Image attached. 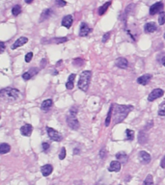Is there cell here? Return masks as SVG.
<instances>
[{"label":"cell","instance_id":"6da1fadb","mask_svg":"<svg viewBox=\"0 0 165 185\" xmlns=\"http://www.w3.org/2000/svg\"><path fill=\"white\" fill-rule=\"evenodd\" d=\"M132 109H133V106H131V105L113 104V121L116 124H121L130 114V111H132Z\"/></svg>","mask_w":165,"mask_h":185},{"label":"cell","instance_id":"7a4b0ae2","mask_svg":"<svg viewBox=\"0 0 165 185\" xmlns=\"http://www.w3.org/2000/svg\"><path fill=\"white\" fill-rule=\"evenodd\" d=\"M0 96H1L2 99L6 100V101H14V100L19 99L20 97V92L14 88H5L1 90Z\"/></svg>","mask_w":165,"mask_h":185},{"label":"cell","instance_id":"3957f363","mask_svg":"<svg viewBox=\"0 0 165 185\" xmlns=\"http://www.w3.org/2000/svg\"><path fill=\"white\" fill-rule=\"evenodd\" d=\"M92 74L93 73L91 71H84L81 72L80 77H79V80L77 82V86L81 91L86 92L88 90L90 81H91V78H92Z\"/></svg>","mask_w":165,"mask_h":185},{"label":"cell","instance_id":"277c9868","mask_svg":"<svg viewBox=\"0 0 165 185\" xmlns=\"http://www.w3.org/2000/svg\"><path fill=\"white\" fill-rule=\"evenodd\" d=\"M78 109L76 107H72L70 111V114L67 117V124L73 130H77L79 128V121L76 118V114Z\"/></svg>","mask_w":165,"mask_h":185},{"label":"cell","instance_id":"5b68a950","mask_svg":"<svg viewBox=\"0 0 165 185\" xmlns=\"http://www.w3.org/2000/svg\"><path fill=\"white\" fill-rule=\"evenodd\" d=\"M47 131V134H49V137L52 140V141H55V142H60L63 140V136L58 132L57 130L53 129L51 127H47L46 128Z\"/></svg>","mask_w":165,"mask_h":185},{"label":"cell","instance_id":"8992f818","mask_svg":"<svg viewBox=\"0 0 165 185\" xmlns=\"http://www.w3.org/2000/svg\"><path fill=\"white\" fill-rule=\"evenodd\" d=\"M164 94V91L162 89H155L153 90V91L150 93V94H149L148 97V100L149 101H153V100H156L159 97H161Z\"/></svg>","mask_w":165,"mask_h":185},{"label":"cell","instance_id":"52a82bcc","mask_svg":"<svg viewBox=\"0 0 165 185\" xmlns=\"http://www.w3.org/2000/svg\"><path fill=\"white\" fill-rule=\"evenodd\" d=\"M138 158H139L140 162L143 163V164H149L151 162V159H152L150 153H148L145 150L139 151V153H138Z\"/></svg>","mask_w":165,"mask_h":185},{"label":"cell","instance_id":"ba28073f","mask_svg":"<svg viewBox=\"0 0 165 185\" xmlns=\"http://www.w3.org/2000/svg\"><path fill=\"white\" fill-rule=\"evenodd\" d=\"M162 9H163V3L162 2H157L153 5H152L151 8H150V15H153L157 13H161L162 12Z\"/></svg>","mask_w":165,"mask_h":185},{"label":"cell","instance_id":"9c48e42d","mask_svg":"<svg viewBox=\"0 0 165 185\" xmlns=\"http://www.w3.org/2000/svg\"><path fill=\"white\" fill-rule=\"evenodd\" d=\"M32 131H33V126L29 124H25L24 125L21 126V128H20V133L23 136H26V137L30 136Z\"/></svg>","mask_w":165,"mask_h":185},{"label":"cell","instance_id":"30bf717a","mask_svg":"<svg viewBox=\"0 0 165 185\" xmlns=\"http://www.w3.org/2000/svg\"><path fill=\"white\" fill-rule=\"evenodd\" d=\"M72 22H73L72 15H65V17L63 18L62 21H61V24H62V26H64V27L70 28L71 26H72Z\"/></svg>","mask_w":165,"mask_h":185},{"label":"cell","instance_id":"8fae6325","mask_svg":"<svg viewBox=\"0 0 165 185\" xmlns=\"http://www.w3.org/2000/svg\"><path fill=\"white\" fill-rule=\"evenodd\" d=\"M38 72H39V68H30V71H26V72L23 73L22 78L24 79V80H29V79H31L34 75H36Z\"/></svg>","mask_w":165,"mask_h":185},{"label":"cell","instance_id":"7c38bea8","mask_svg":"<svg viewBox=\"0 0 165 185\" xmlns=\"http://www.w3.org/2000/svg\"><path fill=\"white\" fill-rule=\"evenodd\" d=\"M115 66L118 67L120 68H126L129 66V62L124 57H120L118 59H116L115 61Z\"/></svg>","mask_w":165,"mask_h":185},{"label":"cell","instance_id":"4fadbf2b","mask_svg":"<svg viewBox=\"0 0 165 185\" xmlns=\"http://www.w3.org/2000/svg\"><path fill=\"white\" fill-rule=\"evenodd\" d=\"M90 31H91V29H90L88 24L85 23V22H82L80 24V29H79V36H80V37H86L90 33Z\"/></svg>","mask_w":165,"mask_h":185},{"label":"cell","instance_id":"5bb4252c","mask_svg":"<svg viewBox=\"0 0 165 185\" xmlns=\"http://www.w3.org/2000/svg\"><path fill=\"white\" fill-rule=\"evenodd\" d=\"M157 29V26L155 22H148L145 24L144 26V30H145V32L146 33H153V32H156Z\"/></svg>","mask_w":165,"mask_h":185},{"label":"cell","instance_id":"9a60e30c","mask_svg":"<svg viewBox=\"0 0 165 185\" xmlns=\"http://www.w3.org/2000/svg\"><path fill=\"white\" fill-rule=\"evenodd\" d=\"M27 41H28V39L26 38V37H20L19 39H18V40L14 43V45H12V49L18 48V47H19V46H21V45H25L26 43H27Z\"/></svg>","mask_w":165,"mask_h":185},{"label":"cell","instance_id":"2e32d148","mask_svg":"<svg viewBox=\"0 0 165 185\" xmlns=\"http://www.w3.org/2000/svg\"><path fill=\"white\" fill-rule=\"evenodd\" d=\"M121 170V162L120 161H112L110 163V166L108 168V171L109 172H116L118 173Z\"/></svg>","mask_w":165,"mask_h":185},{"label":"cell","instance_id":"e0dca14e","mask_svg":"<svg viewBox=\"0 0 165 185\" xmlns=\"http://www.w3.org/2000/svg\"><path fill=\"white\" fill-rule=\"evenodd\" d=\"M53 171V167L49 164H46V165H44L42 168H41V172L42 173V176L44 177H49V174H51Z\"/></svg>","mask_w":165,"mask_h":185},{"label":"cell","instance_id":"ac0fdd59","mask_svg":"<svg viewBox=\"0 0 165 185\" xmlns=\"http://www.w3.org/2000/svg\"><path fill=\"white\" fill-rule=\"evenodd\" d=\"M151 78H152V75H151V74H144V75H142V76H140V77L137 78V82L139 83L140 85L145 86V85H147L149 82H150Z\"/></svg>","mask_w":165,"mask_h":185},{"label":"cell","instance_id":"d6986e66","mask_svg":"<svg viewBox=\"0 0 165 185\" xmlns=\"http://www.w3.org/2000/svg\"><path fill=\"white\" fill-rule=\"evenodd\" d=\"M52 104H53V101H52V99H45L42 101V105H41V109L42 111H44V112H47L52 106Z\"/></svg>","mask_w":165,"mask_h":185},{"label":"cell","instance_id":"ffe728a7","mask_svg":"<svg viewBox=\"0 0 165 185\" xmlns=\"http://www.w3.org/2000/svg\"><path fill=\"white\" fill-rule=\"evenodd\" d=\"M52 10L51 9H45L44 12L41 15V21H44V20L50 18V15H52Z\"/></svg>","mask_w":165,"mask_h":185},{"label":"cell","instance_id":"44dd1931","mask_svg":"<svg viewBox=\"0 0 165 185\" xmlns=\"http://www.w3.org/2000/svg\"><path fill=\"white\" fill-rule=\"evenodd\" d=\"M74 78H76V74H71L68 78V81L66 83V88L68 90H72L73 88V81H74Z\"/></svg>","mask_w":165,"mask_h":185},{"label":"cell","instance_id":"7402d4cb","mask_svg":"<svg viewBox=\"0 0 165 185\" xmlns=\"http://www.w3.org/2000/svg\"><path fill=\"white\" fill-rule=\"evenodd\" d=\"M110 5H111V1H108V2L104 3L103 6H100L99 9V15H104V14L106 13V11L108 10V8H109Z\"/></svg>","mask_w":165,"mask_h":185},{"label":"cell","instance_id":"603a6c76","mask_svg":"<svg viewBox=\"0 0 165 185\" xmlns=\"http://www.w3.org/2000/svg\"><path fill=\"white\" fill-rule=\"evenodd\" d=\"M147 141H148L147 134L144 131H141L139 135H138V142H139L140 144H145V143H147Z\"/></svg>","mask_w":165,"mask_h":185},{"label":"cell","instance_id":"cb8c5ba5","mask_svg":"<svg viewBox=\"0 0 165 185\" xmlns=\"http://www.w3.org/2000/svg\"><path fill=\"white\" fill-rule=\"evenodd\" d=\"M10 150H11L10 145L6 144V143H2V144L0 145V153H1V154H5V153L9 152Z\"/></svg>","mask_w":165,"mask_h":185},{"label":"cell","instance_id":"d4e9b609","mask_svg":"<svg viewBox=\"0 0 165 185\" xmlns=\"http://www.w3.org/2000/svg\"><path fill=\"white\" fill-rule=\"evenodd\" d=\"M116 158H117V160L120 161V162H126L127 160V156L125 152H118L116 154Z\"/></svg>","mask_w":165,"mask_h":185},{"label":"cell","instance_id":"484cf974","mask_svg":"<svg viewBox=\"0 0 165 185\" xmlns=\"http://www.w3.org/2000/svg\"><path fill=\"white\" fill-rule=\"evenodd\" d=\"M112 113H113V104H111V106L109 108V112L107 114V117L105 119V126H108L111 121V117H112Z\"/></svg>","mask_w":165,"mask_h":185},{"label":"cell","instance_id":"4316f807","mask_svg":"<svg viewBox=\"0 0 165 185\" xmlns=\"http://www.w3.org/2000/svg\"><path fill=\"white\" fill-rule=\"evenodd\" d=\"M126 139L129 141H132L134 139V131L131 129H126Z\"/></svg>","mask_w":165,"mask_h":185},{"label":"cell","instance_id":"83f0119b","mask_svg":"<svg viewBox=\"0 0 165 185\" xmlns=\"http://www.w3.org/2000/svg\"><path fill=\"white\" fill-rule=\"evenodd\" d=\"M20 13H21V7H20V5H15V6L13 7V9H12V14H13V15L17 17V15H19Z\"/></svg>","mask_w":165,"mask_h":185},{"label":"cell","instance_id":"f1b7e54d","mask_svg":"<svg viewBox=\"0 0 165 185\" xmlns=\"http://www.w3.org/2000/svg\"><path fill=\"white\" fill-rule=\"evenodd\" d=\"M143 185H153V179L152 174H148L147 177L145 178Z\"/></svg>","mask_w":165,"mask_h":185},{"label":"cell","instance_id":"f546056e","mask_svg":"<svg viewBox=\"0 0 165 185\" xmlns=\"http://www.w3.org/2000/svg\"><path fill=\"white\" fill-rule=\"evenodd\" d=\"M158 115L161 116V117H164V116H165V102H163V103H161L160 105H159Z\"/></svg>","mask_w":165,"mask_h":185},{"label":"cell","instance_id":"4dcf8cb0","mask_svg":"<svg viewBox=\"0 0 165 185\" xmlns=\"http://www.w3.org/2000/svg\"><path fill=\"white\" fill-rule=\"evenodd\" d=\"M158 23L159 25H163L165 23V13L162 11L160 14H159V17H158Z\"/></svg>","mask_w":165,"mask_h":185},{"label":"cell","instance_id":"1f68e13d","mask_svg":"<svg viewBox=\"0 0 165 185\" xmlns=\"http://www.w3.org/2000/svg\"><path fill=\"white\" fill-rule=\"evenodd\" d=\"M72 64L76 67H80V66H82L84 64V61L81 59V58H78V59H74L73 60Z\"/></svg>","mask_w":165,"mask_h":185},{"label":"cell","instance_id":"d6a6232c","mask_svg":"<svg viewBox=\"0 0 165 185\" xmlns=\"http://www.w3.org/2000/svg\"><path fill=\"white\" fill-rule=\"evenodd\" d=\"M68 41V38L64 37V38H55L52 41L55 44H61V43H65V41Z\"/></svg>","mask_w":165,"mask_h":185},{"label":"cell","instance_id":"836d02e7","mask_svg":"<svg viewBox=\"0 0 165 185\" xmlns=\"http://www.w3.org/2000/svg\"><path fill=\"white\" fill-rule=\"evenodd\" d=\"M65 157H66V149H65V147H62V150H61V151L59 153V159L63 160Z\"/></svg>","mask_w":165,"mask_h":185},{"label":"cell","instance_id":"e575fe53","mask_svg":"<svg viewBox=\"0 0 165 185\" xmlns=\"http://www.w3.org/2000/svg\"><path fill=\"white\" fill-rule=\"evenodd\" d=\"M32 58H33V53H32V52H29V53L25 55V62L29 63L32 60Z\"/></svg>","mask_w":165,"mask_h":185},{"label":"cell","instance_id":"d590c367","mask_svg":"<svg viewBox=\"0 0 165 185\" xmlns=\"http://www.w3.org/2000/svg\"><path fill=\"white\" fill-rule=\"evenodd\" d=\"M56 5L59 7H63V6H66L67 2L65 1V0H56Z\"/></svg>","mask_w":165,"mask_h":185},{"label":"cell","instance_id":"8d00e7d4","mask_svg":"<svg viewBox=\"0 0 165 185\" xmlns=\"http://www.w3.org/2000/svg\"><path fill=\"white\" fill-rule=\"evenodd\" d=\"M42 150H44V151H46V150H49V143H42Z\"/></svg>","mask_w":165,"mask_h":185},{"label":"cell","instance_id":"74e56055","mask_svg":"<svg viewBox=\"0 0 165 185\" xmlns=\"http://www.w3.org/2000/svg\"><path fill=\"white\" fill-rule=\"evenodd\" d=\"M109 37H110V33H105L103 35V43H106V41H108Z\"/></svg>","mask_w":165,"mask_h":185},{"label":"cell","instance_id":"f35d334b","mask_svg":"<svg viewBox=\"0 0 165 185\" xmlns=\"http://www.w3.org/2000/svg\"><path fill=\"white\" fill-rule=\"evenodd\" d=\"M105 153H106L105 150H104V149H103L102 150L99 151V156L102 157V158H104V157H105Z\"/></svg>","mask_w":165,"mask_h":185},{"label":"cell","instance_id":"ab89813d","mask_svg":"<svg viewBox=\"0 0 165 185\" xmlns=\"http://www.w3.org/2000/svg\"><path fill=\"white\" fill-rule=\"evenodd\" d=\"M160 167L162 169H165V156L161 159V162H160Z\"/></svg>","mask_w":165,"mask_h":185},{"label":"cell","instance_id":"60d3db41","mask_svg":"<svg viewBox=\"0 0 165 185\" xmlns=\"http://www.w3.org/2000/svg\"><path fill=\"white\" fill-rule=\"evenodd\" d=\"M0 45H1V53H2V52L4 51V49H5V44L3 43V41H1V44H0Z\"/></svg>","mask_w":165,"mask_h":185},{"label":"cell","instance_id":"b9f144b4","mask_svg":"<svg viewBox=\"0 0 165 185\" xmlns=\"http://www.w3.org/2000/svg\"><path fill=\"white\" fill-rule=\"evenodd\" d=\"M78 153H79V150L77 147H76V149L73 150V154H78Z\"/></svg>","mask_w":165,"mask_h":185},{"label":"cell","instance_id":"7bdbcfd3","mask_svg":"<svg viewBox=\"0 0 165 185\" xmlns=\"http://www.w3.org/2000/svg\"><path fill=\"white\" fill-rule=\"evenodd\" d=\"M24 1H25V3H27V4H31L32 2L34 1V0H24Z\"/></svg>","mask_w":165,"mask_h":185},{"label":"cell","instance_id":"ee69618b","mask_svg":"<svg viewBox=\"0 0 165 185\" xmlns=\"http://www.w3.org/2000/svg\"><path fill=\"white\" fill-rule=\"evenodd\" d=\"M162 65H163V66L165 67V57H164L163 59H162Z\"/></svg>","mask_w":165,"mask_h":185},{"label":"cell","instance_id":"f6af8a7d","mask_svg":"<svg viewBox=\"0 0 165 185\" xmlns=\"http://www.w3.org/2000/svg\"><path fill=\"white\" fill-rule=\"evenodd\" d=\"M164 39H165V33H164Z\"/></svg>","mask_w":165,"mask_h":185},{"label":"cell","instance_id":"bcb514c9","mask_svg":"<svg viewBox=\"0 0 165 185\" xmlns=\"http://www.w3.org/2000/svg\"><path fill=\"white\" fill-rule=\"evenodd\" d=\"M120 185H122V184H120Z\"/></svg>","mask_w":165,"mask_h":185}]
</instances>
